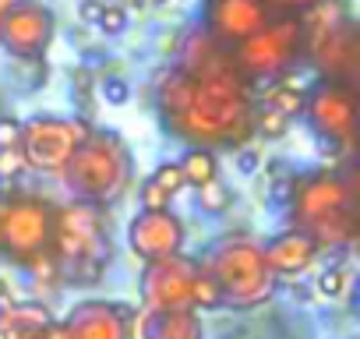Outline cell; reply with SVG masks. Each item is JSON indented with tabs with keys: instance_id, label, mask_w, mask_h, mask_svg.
Here are the masks:
<instances>
[{
	"instance_id": "5",
	"label": "cell",
	"mask_w": 360,
	"mask_h": 339,
	"mask_svg": "<svg viewBox=\"0 0 360 339\" xmlns=\"http://www.w3.org/2000/svg\"><path fill=\"white\" fill-rule=\"evenodd\" d=\"M110 255H113V241L99 205L71 202L57 209L50 262L64 279H71L75 286H92L103 276Z\"/></svg>"
},
{
	"instance_id": "2",
	"label": "cell",
	"mask_w": 360,
	"mask_h": 339,
	"mask_svg": "<svg viewBox=\"0 0 360 339\" xmlns=\"http://www.w3.org/2000/svg\"><path fill=\"white\" fill-rule=\"evenodd\" d=\"M356 181L346 170L321 166L290 181V230L307 234L318 248H349L360 230Z\"/></svg>"
},
{
	"instance_id": "25",
	"label": "cell",
	"mask_w": 360,
	"mask_h": 339,
	"mask_svg": "<svg viewBox=\"0 0 360 339\" xmlns=\"http://www.w3.org/2000/svg\"><path fill=\"white\" fill-rule=\"evenodd\" d=\"M209 307H219V293H216L212 279L198 269V276H195V311H209Z\"/></svg>"
},
{
	"instance_id": "29",
	"label": "cell",
	"mask_w": 360,
	"mask_h": 339,
	"mask_svg": "<svg viewBox=\"0 0 360 339\" xmlns=\"http://www.w3.org/2000/svg\"><path fill=\"white\" fill-rule=\"evenodd\" d=\"M258 166H262V155H258V148H248V145H240L237 148V170L244 177H251V174H258Z\"/></svg>"
},
{
	"instance_id": "16",
	"label": "cell",
	"mask_w": 360,
	"mask_h": 339,
	"mask_svg": "<svg viewBox=\"0 0 360 339\" xmlns=\"http://www.w3.org/2000/svg\"><path fill=\"white\" fill-rule=\"evenodd\" d=\"M127 339H202L198 311H152L141 307L131 314Z\"/></svg>"
},
{
	"instance_id": "28",
	"label": "cell",
	"mask_w": 360,
	"mask_h": 339,
	"mask_svg": "<svg viewBox=\"0 0 360 339\" xmlns=\"http://www.w3.org/2000/svg\"><path fill=\"white\" fill-rule=\"evenodd\" d=\"M18 141H22V120L0 117V148H18Z\"/></svg>"
},
{
	"instance_id": "17",
	"label": "cell",
	"mask_w": 360,
	"mask_h": 339,
	"mask_svg": "<svg viewBox=\"0 0 360 339\" xmlns=\"http://www.w3.org/2000/svg\"><path fill=\"white\" fill-rule=\"evenodd\" d=\"M262 251H265V265L272 276H304L321 255V248L300 230L276 234L269 244H262Z\"/></svg>"
},
{
	"instance_id": "23",
	"label": "cell",
	"mask_w": 360,
	"mask_h": 339,
	"mask_svg": "<svg viewBox=\"0 0 360 339\" xmlns=\"http://www.w3.org/2000/svg\"><path fill=\"white\" fill-rule=\"evenodd\" d=\"M148 184L159 188L169 202H173L176 191H184V188H188V184H184V174H180V166H176V162H162V166H155V174L148 177Z\"/></svg>"
},
{
	"instance_id": "6",
	"label": "cell",
	"mask_w": 360,
	"mask_h": 339,
	"mask_svg": "<svg viewBox=\"0 0 360 339\" xmlns=\"http://www.w3.org/2000/svg\"><path fill=\"white\" fill-rule=\"evenodd\" d=\"M53 226H57V205L29 195V191H8L0 195V258L36 269L50 258L53 248Z\"/></svg>"
},
{
	"instance_id": "15",
	"label": "cell",
	"mask_w": 360,
	"mask_h": 339,
	"mask_svg": "<svg viewBox=\"0 0 360 339\" xmlns=\"http://www.w3.org/2000/svg\"><path fill=\"white\" fill-rule=\"evenodd\" d=\"M131 307L120 300H82L64 318V339H127Z\"/></svg>"
},
{
	"instance_id": "26",
	"label": "cell",
	"mask_w": 360,
	"mask_h": 339,
	"mask_svg": "<svg viewBox=\"0 0 360 339\" xmlns=\"http://www.w3.org/2000/svg\"><path fill=\"white\" fill-rule=\"evenodd\" d=\"M96 25H99L106 36H120V32L127 29V11H124V8H117V4H106Z\"/></svg>"
},
{
	"instance_id": "10",
	"label": "cell",
	"mask_w": 360,
	"mask_h": 339,
	"mask_svg": "<svg viewBox=\"0 0 360 339\" xmlns=\"http://www.w3.org/2000/svg\"><path fill=\"white\" fill-rule=\"evenodd\" d=\"M195 276H198V265L188 255L148 262L141 269V279H138L141 307H152V311H195Z\"/></svg>"
},
{
	"instance_id": "32",
	"label": "cell",
	"mask_w": 360,
	"mask_h": 339,
	"mask_svg": "<svg viewBox=\"0 0 360 339\" xmlns=\"http://www.w3.org/2000/svg\"><path fill=\"white\" fill-rule=\"evenodd\" d=\"M269 4V11L272 8H279V11H304V8H311L314 0H265Z\"/></svg>"
},
{
	"instance_id": "12",
	"label": "cell",
	"mask_w": 360,
	"mask_h": 339,
	"mask_svg": "<svg viewBox=\"0 0 360 339\" xmlns=\"http://www.w3.org/2000/svg\"><path fill=\"white\" fill-rule=\"evenodd\" d=\"M304 53H311L314 68L328 82L353 85V78L360 71V43H356V29L349 25V18L332 29L304 36Z\"/></svg>"
},
{
	"instance_id": "33",
	"label": "cell",
	"mask_w": 360,
	"mask_h": 339,
	"mask_svg": "<svg viewBox=\"0 0 360 339\" xmlns=\"http://www.w3.org/2000/svg\"><path fill=\"white\" fill-rule=\"evenodd\" d=\"M0 304H15V300H11V283H8L4 276H0Z\"/></svg>"
},
{
	"instance_id": "19",
	"label": "cell",
	"mask_w": 360,
	"mask_h": 339,
	"mask_svg": "<svg viewBox=\"0 0 360 339\" xmlns=\"http://www.w3.org/2000/svg\"><path fill=\"white\" fill-rule=\"evenodd\" d=\"M176 166H180V174H184V184H191L195 191L219 181V159H216L212 148H188L176 159Z\"/></svg>"
},
{
	"instance_id": "1",
	"label": "cell",
	"mask_w": 360,
	"mask_h": 339,
	"mask_svg": "<svg viewBox=\"0 0 360 339\" xmlns=\"http://www.w3.org/2000/svg\"><path fill=\"white\" fill-rule=\"evenodd\" d=\"M155 106L162 127L188 148H240L255 138V96L230 50L198 71L169 68L159 78Z\"/></svg>"
},
{
	"instance_id": "18",
	"label": "cell",
	"mask_w": 360,
	"mask_h": 339,
	"mask_svg": "<svg viewBox=\"0 0 360 339\" xmlns=\"http://www.w3.org/2000/svg\"><path fill=\"white\" fill-rule=\"evenodd\" d=\"M50 325H53V318H50V311L43 304L22 300V304H8L4 321H0V335L4 339H36Z\"/></svg>"
},
{
	"instance_id": "34",
	"label": "cell",
	"mask_w": 360,
	"mask_h": 339,
	"mask_svg": "<svg viewBox=\"0 0 360 339\" xmlns=\"http://www.w3.org/2000/svg\"><path fill=\"white\" fill-rule=\"evenodd\" d=\"M18 4H22V0H0V18H4L8 11H15Z\"/></svg>"
},
{
	"instance_id": "22",
	"label": "cell",
	"mask_w": 360,
	"mask_h": 339,
	"mask_svg": "<svg viewBox=\"0 0 360 339\" xmlns=\"http://www.w3.org/2000/svg\"><path fill=\"white\" fill-rule=\"evenodd\" d=\"M230 205H233V191H230L223 181H212V184L198 188V209H202V212L219 216V212H226Z\"/></svg>"
},
{
	"instance_id": "13",
	"label": "cell",
	"mask_w": 360,
	"mask_h": 339,
	"mask_svg": "<svg viewBox=\"0 0 360 339\" xmlns=\"http://www.w3.org/2000/svg\"><path fill=\"white\" fill-rule=\"evenodd\" d=\"M57 18L50 8L36 4V0H22L15 11L0 18V46L11 57H43L46 46L53 43Z\"/></svg>"
},
{
	"instance_id": "8",
	"label": "cell",
	"mask_w": 360,
	"mask_h": 339,
	"mask_svg": "<svg viewBox=\"0 0 360 339\" xmlns=\"http://www.w3.org/2000/svg\"><path fill=\"white\" fill-rule=\"evenodd\" d=\"M89 120L78 117H29L22 120V155L29 170H39V174H60L68 166L71 152L89 138Z\"/></svg>"
},
{
	"instance_id": "31",
	"label": "cell",
	"mask_w": 360,
	"mask_h": 339,
	"mask_svg": "<svg viewBox=\"0 0 360 339\" xmlns=\"http://www.w3.org/2000/svg\"><path fill=\"white\" fill-rule=\"evenodd\" d=\"M103 96H106V103H124L127 99V85L120 78H106L103 82Z\"/></svg>"
},
{
	"instance_id": "20",
	"label": "cell",
	"mask_w": 360,
	"mask_h": 339,
	"mask_svg": "<svg viewBox=\"0 0 360 339\" xmlns=\"http://www.w3.org/2000/svg\"><path fill=\"white\" fill-rule=\"evenodd\" d=\"M262 106H265V110H276V113H283V117H297V113L304 110V89L293 85V82L276 78V85H269V89L262 92Z\"/></svg>"
},
{
	"instance_id": "30",
	"label": "cell",
	"mask_w": 360,
	"mask_h": 339,
	"mask_svg": "<svg viewBox=\"0 0 360 339\" xmlns=\"http://www.w3.org/2000/svg\"><path fill=\"white\" fill-rule=\"evenodd\" d=\"M103 8H106V0H82L78 18H82V22H89V25H96V22H99V15H103Z\"/></svg>"
},
{
	"instance_id": "11",
	"label": "cell",
	"mask_w": 360,
	"mask_h": 339,
	"mask_svg": "<svg viewBox=\"0 0 360 339\" xmlns=\"http://www.w3.org/2000/svg\"><path fill=\"white\" fill-rule=\"evenodd\" d=\"M269 22H272V11L265 0H205L202 8V32L223 50L240 46Z\"/></svg>"
},
{
	"instance_id": "24",
	"label": "cell",
	"mask_w": 360,
	"mask_h": 339,
	"mask_svg": "<svg viewBox=\"0 0 360 339\" xmlns=\"http://www.w3.org/2000/svg\"><path fill=\"white\" fill-rule=\"evenodd\" d=\"M286 127H290V117H283L276 110H265V106H255V134L279 138V134H286Z\"/></svg>"
},
{
	"instance_id": "35",
	"label": "cell",
	"mask_w": 360,
	"mask_h": 339,
	"mask_svg": "<svg viewBox=\"0 0 360 339\" xmlns=\"http://www.w3.org/2000/svg\"><path fill=\"white\" fill-rule=\"evenodd\" d=\"M148 4H169V0H148Z\"/></svg>"
},
{
	"instance_id": "21",
	"label": "cell",
	"mask_w": 360,
	"mask_h": 339,
	"mask_svg": "<svg viewBox=\"0 0 360 339\" xmlns=\"http://www.w3.org/2000/svg\"><path fill=\"white\" fill-rule=\"evenodd\" d=\"M349 283H353V269L342 265V262H335V265H328V269L318 272V293L328 297V300H339L349 290Z\"/></svg>"
},
{
	"instance_id": "4",
	"label": "cell",
	"mask_w": 360,
	"mask_h": 339,
	"mask_svg": "<svg viewBox=\"0 0 360 339\" xmlns=\"http://www.w3.org/2000/svg\"><path fill=\"white\" fill-rule=\"evenodd\" d=\"M195 265L212 279L219 304L226 307H258L276 293V276L265 265V251L258 241L244 234L219 237L195 258Z\"/></svg>"
},
{
	"instance_id": "27",
	"label": "cell",
	"mask_w": 360,
	"mask_h": 339,
	"mask_svg": "<svg viewBox=\"0 0 360 339\" xmlns=\"http://www.w3.org/2000/svg\"><path fill=\"white\" fill-rule=\"evenodd\" d=\"M22 170H29L22 148H0V177H18Z\"/></svg>"
},
{
	"instance_id": "7",
	"label": "cell",
	"mask_w": 360,
	"mask_h": 339,
	"mask_svg": "<svg viewBox=\"0 0 360 339\" xmlns=\"http://www.w3.org/2000/svg\"><path fill=\"white\" fill-rule=\"evenodd\" d=\"M304 53V25L300 18H272L265 29H258L251 39L230 50L233 68L240 78L262 82V78H283Z\"/></svg>"
},
{
	"instance_id": "14",
	"label": "cell",
	"mask_w": 360,
	"mask_h": 339,
	"mask_svg": "<svg viewBox=\"0 0 360 339\" xmlns=\"http://www.w3.org/2000/svg\"><path fill=\"white\" fill-rule=\"evenodd\" d=\"M188 230L180 223V216H173L169 209H155V212H138L127 223V244L131 251L148 265V262H162L184 251Z\"/></svg>"
},
{
	"instance_id": "3",
	"label": "cell",
	"mask_w": 360,
	"mask_h": 339,
	"mask_svg": "<svg viewBox=\"0 0 360 339\" xmlns=\"http://www.w3.org/2000/svg\"><path fill=\"white\" fill-rule=\"evenodd\" d=\"M60 174L75 202L106 209L127 191L134 174V155L117 131H89V138L71 152Z\"/></svg>"
},
{
	"instance_id": "9",
	"label": "cell",
	"mask_w": 360,
	"mask_h": 339,
	"mask_svg": "<svg viewBox=\"0 0 360 339\" xmlns=\"http://www.w3.org/2000/svg\"><path fill=\"white\" fill-rule=\"evenodd\" d=\"M300 113L318 131V138L328 141L332 148H349L356 141V96L349 85L318 78L311 89H304Z\"/></svg>"
}]
</instances>
